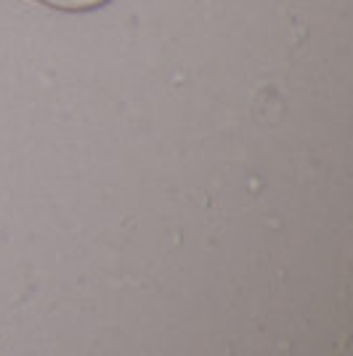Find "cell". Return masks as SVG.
<instances>
[{
    "mask_svg": "<svg viewBox=\"0 0 353 356\" xmlns=\"http://www.w3.org/2000/svg\"><path fill=\"white\" fill-rule=\"evenodd\" d=\"M54 3H64V6H93V3H101V0H54Z\"/></svg>",
    "mask_w": 353,
    "mask_h": 356,
    "instance_id": "obj_1",
    "label": "cell"
}]
</instances>
